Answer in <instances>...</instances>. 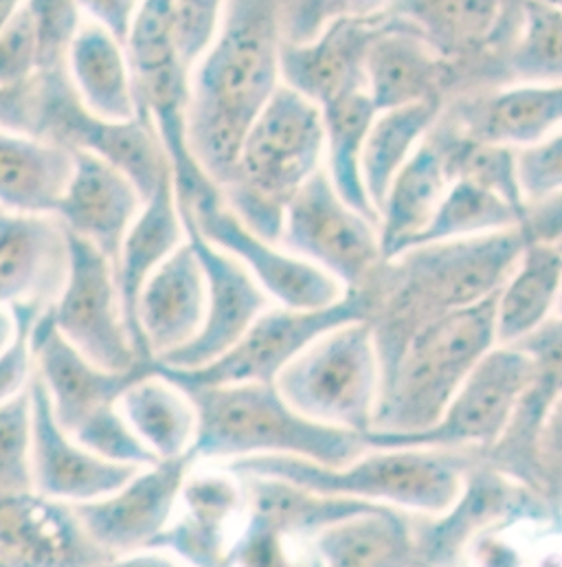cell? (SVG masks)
I'll return each instance as SVG.
<instances>
[{
  "mask_svg": "<svg viewBox=\"0 0 562 567\" xmlns=\"http://www.w3.org/2000/svg\"><path fill=\"white\" fill-rule=\"evenodd\" d=\"M281 24L283 0H227L211 44L189 73L187 142L218 189L281 84Z\"/></svg>",
  "mask_w": 562,
  "mask_h": 567,
  "instance_id": "obj_1",
  "label": "cell"
},
{
  "mask_svg": "<svg viewBox=\"0 0 562 567\" xmlns=\"http://www.w3.org/2000/svg\"><path fill=\"white\" fill-rule=\"evenodd\" d=\"M532 243V229L519 225L412 247L396 256L403 260L383 278V292L365 286L374 306H385L383 326L374 328L383 368L424 321L499 292Z\"/></svg>",
  "mask_w": 562,
  "mask_h": 567,
  "instance_id": "obj_2",
  "label": "cell"
},
{
  "mask_svg": "<svg viewBox=\"0 0 562 567\" xmlns=\"http://www.w3.org/2000/svg\"><path fill=\"white\" fill-rule=\"evenodd\" d=\"M196 410V460L294 455L345 466L367 451L363 433L321 425L294 412L275 383H178Z\"/></svg>",
  "mask_w": 562,
  "mask_h": 567,
  "instance_id": "obj_3",
  "label": "cell"
},
{
  "mask_svg": "<svg viewBox=\"0 0 562 567\" xmlns=\"http://www.w3.org/2000/svg\"><path fill=\"white\" fill-rule=\"evenodd\" d=\"M499 292L446 310L409 334L383 368L374 429L422 431L441 419L466 377L497 343Z\"/></svg>",
  "mask_w": 562,
  "mask_h": 567,
  "instance_id": "obj_4",
  "label": "cell"
},
{
  "mask_svg": "<svg viewBox=\"0 0 562 567\" xmlns=\"http://www.w3.org/2000/svg\"><path fill=\"white\" fill-rule=\"evenodd\" d=\"M323 154L321 109L281 82L251 126L220 196L251 231L278 243L288 203L321 169Z\"/></svg>",
  "mask_w": 562,
  "mask_h": 567,
  "instance_id": "obj_5",
  "label": "cell"
},
{
  "mask_svg": "<svg viewBox=\"0 0 562 567\" xmlns=\"http://www.w3.org/2000/svg\"><path fill=\"white\" fill-rule=\"evenodd\" d=\"M345 466L262 453L231 460L233 475L273 477L321 495L389 502L422 513H446L464 491L470 460L441 449H378Z\"/></svg>",
  "mask_w": 562,
  "mask_h": 567,
  "instance_id": "obj_6",
  "label": "cell"
},
{
  "mask_svg": "<svg viewBox=\"0 0 562 567\" xmlns=\"http://www.w3.org/2000/svg\"><path fill=\"white\" fill-rule=\"evenodd\" d=\"M283 401L321 425L374 429L383 363L370 319L341 323L310 341L275 379Z\"/></svg>",
  "mask_w": 562,
  "mask_h": 567,
  "instance_id": "obj_7",
  "label": "cell"
},
{
  "mask_svg": "<svg viewBox=\"0 0 562 567\" xmlns=\"http://www.w3.org/2000/svg\"><path fill=\"white\" fill-rule=\"evenodd\" d=\"M38 137L100 156L124 172L143 198L171 176L169 156L143 109L131 120H106L91 113L80 102L66 66L38 73Z\"/></svg>",
  "mask_w": 562,
  "mask_h": 567,
  "instance_id": "obj_8",
  "label": "cell"
},
{
  "mask_svg": "<svg viewBox=\"0 0 562 567\" xmlns=\"http://www.w3.org/2000/svg\"><path fill=\"white\" fill-rule=\"evenodd\" d=\"M534 377L532 359L517 346L490 350L455 392L435 425L422 431L363 433L367 449H492Z\"/></svg>",
  "mask_w": 562,
  "mask_h": 567,
  "instance_id": "obj_9",
  "label": "cell"
},
{
  "mask_svg": "<svg viewBox=\"0 0 562 567\" xmlns=\"http://www.w3.org/2000/svg\"><path fill=\"white\" fill-rule=\"evenodd\" d=\"M372 312L374 299L365 286L347 290L345 297L325 308H267L251 328L214 361L191 370L169 368L154 361V370L178 383H275L281 370L310 341L341 323L372 319Z\"/></svg>",
  "mask_w": 562,
  "mask_h": 567,
  "instance_id": "obj_10",
  "label": "cell"
},
{
  "mask_svg": "<svg viewBox=\"0 0 562 567\" xmlns=\"http://www.w3.org/2000/svg\"><path fill=\"white\" fill-rule=\"evenodd\" d=\"M278 243L347 290L363 288L383 258L376 223L336 194L325 169H316L288 203Z\"/></svg>",
  "mask_w": 562,
  "mask_h": 567,
  "instance_id": "obj_11",
  "label": "cell"
},
{
  "mask_svg": "<svg viewBox=\"0 0 562 567\" xmlns=\"http://www.w3.org/2000/svg\"><path fill=\"white\" fill-rule=\"evenodd\" d=\"M69 247L66 282L51 306L58 332L102 368H135L145 359L124 317L113 260L75 236H69Z\"/></svg>",
  "mask_w": 562,
  "mask_h": 567,
  "instance_id": "obj_12",
  "label": "cell"
},
{
  "mask_svg": "<svg viewBox=\"0 0 562 567\" xmlns=\"http://www.w3.org/2000/svg\"><path fill=\"white\" fill-rule=\"evenodd\" d=\"M194 464V451L171 460H158L140 466L117 491L71 506L91 542L113 564H122L145 553L167 528Z\"/></svg>",
  "mask_w": 562,
  "mask_h": 567,
  "instance_id": "obj_13",
  "label": "cell"
},
{
  "mask_svg": "<svg viewBox=\"0 0 562 567\" xmlns=\"http://www.w3.org/2000/svg\"><path fill=\"white\" fill-rule=\"evenodd\" d=\"M178 196V194H176ZM189 212L196 227L220 249L236 256L267 295L281 306L296 310L325 308L343 297V284L310 265L303 258L283 254L273 243L251 231L222 200L220 189L196 196L189 203L178 200Z\"/></svg>",
  "mask_w": 562,
  "mask_h": 567,
  "instance_id": "obj_14",
  "label": "cell"
},
{
  "mask_svg": "<svg viewBox=\"0 0 562 567\" xmlns=\"http://www.w3.org/2000/svg\"><path fill=\"white\" fill-rule=\"evenodd\" d=\"M180 216L185 223L187 240L205 271L207 315L200 332L183 348L158 359V363L191 370L227 352L269 308V295L236 256L220 249L200 234L185 207H180Z\"/></svg>",
  "mask_w": 562,
  "mask_h": 567,
  "instance_id": "obj_15",
  "label": "cell"
},
{
  "mask_svg": "<svg viewBox=\"0 0 562 567\" xmlns=\"http://www.w3.org/2000/svg\"><path fill=\"white\" fill-rule=\"evenodd\" d=\"M33 350L35 374L49 394L58 425L69 435L93 416L117 408L122 394L154 368V361H140L131 370H108L93 363L58 332L51 306L33 326Z\"/></svg>",
  "mask_w": 562,
  "mask_h": 567,
  "instance_id": "obj_16",
  "label": "cell"
},
{
  "mask_svg": "<svg viewBox=\"0 0 562 567\" xmlns=\"http://www.w3.org/2000/svg\"><path fill=\"white\" fill-rule=\"evenodd\" d=\"M66 502L35 491L0 495V567L111 566Z\"/></svg>",
  "mask_w": 562,
  "mask_h": 567,
  "instance_id": "obj_17",
  "label": "cell"
},
{
  "mask_svg": "<svg viewBox=\"0 0 562 567\" xmlns=\"http://www.w3.org/2000/svg\"><path fill=\"white\" fill-rule=\"evenodd\" d=\"M33 408V491L66 504L100 499L126 484L140 466L111 462L58 425L38 374L29 383Z\"/></svg>",
  "mask_w": 562,
  "mask_h": 567,
  "instance_id": "obj_18",
  "label": "cell"
},
{
  "mask_svg": "<svg viewBox=\"0 0 562 567\" xmlns=\"http://www.w3.org/2000/svg\"><path fill=\"white\" fill-rule=\"evenodd\" d=\"M381 27L372 18L334 20L310 40L281 42V82L319 109L367 91L365 58Z\"/></svg>",
  "mask_w": 562,
  "mask_h": 567,
  "instance_id": "obj_19",
  "label": "cell"
},
{
  "mask_svg": "<svg viewBox=\"0 0 562 567\" xmlns=\"http://www.w3.org/2000/svg\"><path fill=\"white\" fill-rule=\"evenodd\" d=\"M137 185L89 152H75L73 176L53 216L69 236L86 240L115 262L126 231L143 207Z\"/></svg>",
  "mask_w": 562,
  "mask_h": 567,
  "instance_id": "obj_20",
  "label": "cell"
},
{
  "mask_svg": "<svg viewBox=\"0 0 562 567\" xmlns=\"http://www.w3.org/2000/svg\"><path fill=\"white\" fill-rule=\"evenodd\" d=\"M69 234L55 216L0 209V301L53 306L66 282Z\"/></svg>",
  "mask_w": 562,
  "mask_h": 567,
  "instance_id": "obj_21",
  "label": "cell"
},
{
  "mask_svg": "<svg viewBox=\"0 0 562 567\" xmlns=\"http://www.w3.org/2000/svg\"><path fill=\"white\" fill-rule=\"evenodd\" d=\"M205 315V271L185 238L140 288L137 319L147 354L158 361L189 343L200 332Z\"/></svg>",
  "mask_w": 562,
  "mask_h": 567,
  "instance_id": "obj_22",
  "label": "cell"
},
{
  "mask_svg": "<svg viewBox=\"0 0 562 567\" xmlns=\"http://www.w3.org/2000/svg\"><path fill=\"white\" fill-rule=\"evenodd\" d=\"M178 504L183 513L149 544L189 566H225L227 524L242 504V491L233 473H207L185 480Z\"/></svg>",
  "mask_w": 562,
  "mask_h": 567,
  "instance_id": "obj_23",
  "label": "cell"
},
{
  "mask_svg": "<svg viewBox=\"0 0 562 567\" xmlns=\"http://www.w3.org/2000/svg\"><path fill=\"white\" fill-rule=\"evenodd\" d=\"M185 223L178 207L174 176L163 181L158 189L143 200L139 216L131 225L113 262L124 317L135 337L140 359L154 361L140 339L137 303L147 278L185 243Z\"/></svg>",
  "mask_w": 562,
  "mask_h": 567,
  "instance_id": "obj_24",
  "label": "cell"
},
{
  "mask_svg": "<svg viewBox=\"0 0 562 567\" xmlns=\"http://www.w3.org/2000/svg\"><path fill=\"white\" fill-rule=\"evenodd\" d=\"M461 137L479 143L525 147L562 126V84L514 82L508 89L459 109Z\"/></svg>",
  "mask_w": 562,
  "mask_h": 567,
  "instance_id": "obj_25",
  "label": "cell"
},
{
  "mask_svg": "<svg viewBox=\"0 0 562 567\" xmlns=\"http://www.w3.org/2000/svg\"><path fill=\"white\" fill-rule=\"evenodd\" d=\"M444 78L446 58L418 31L403 22L381 24L365 58V84L376 111L439 97Z\"/></svg>",
  "mask_w": 562,
  "mask_h": 567,
  "instance_id": "obj_26",
  "label": "cell"
},
{
  "mask_svg": "<svg viewBox=\"0 0 562 567\" xmlns=\"http://www.w3.org/2000/svg\"><path fill=\"white\" fill-rule=\"evenodd\" d=\"M73 167L75 152L71 147L0 128V209L53 216Z\"/></svg>",
  "mask_w": 562,
  "mask_h": 567,
  "instance_id": "obj_27",
  "label": "cell"
},
{
  "mask_svg": "<svg viewBox=\"0 0 562 567\" xmlns=\"http://www.w3.org/2000/svg\"><path fill=\"white\" fill-rule=\"evenodd\" d=\"M66 73L80 102L106 120L137 115L135 80L126 44L93 20H84L69 55Z\"/></svg>",
  "mask_w": 562,
  "mask_h": 567,
  "instance_id": "obj_28",
  "label": "cell"
},
{
  "mask_svg": "<svg viewBox=\"0 0 562 567\" xmlns=\"http://www.w3.org/2000/svg\"><path fill=\"white\" fill-rule=\"evenodd\" d=\"M450 183L444 145L424 140L400 167L381 209V254L394 260L430 223Z\"/></svg>",
  "mask_w": 562,
  "mask_h": 567,
  "instance_id": "obj_29",
  "label": "cell"
},
{
  "mask_svg": "<svg viewBox=\"0 0 562 567\" xmlns=\"http://www.w3.org/2000/svg\"><path fill=\"white\" fill-rule=\"evenodd\" d=\"M387 9L446 60L483 49L503 33L499 0H389Z\"/></svg>",
  "mask_w": 562,
  "mask_h": 567,
  "instance_id": "obj_30",
  "label": "cell"
},
{
  "mask_svg": "<svg viewBox=\"0 0 562 567\" xmlns=\"http://www.w3.org/2000/svg\"><path fill=\"white\" fill-rule=\"evenodd\" d=\"M464 495L450 506L452 513L433 524L416 544V559L424 564H450L475 530L528 506L525 493L510 486L495 471H472L464 482Z\"/></svg>",
  "mask_w": 562,
  "mask_h": 567,
  "instance_id": "obj_31",
  "label": "cell"
},
{
  "mask_svg": "<svg viewBox=\"0 0 562 567\" xmlns=\"http://www.w3.org/2000/svg\"><path fill=\"white\" fill-rule=\"evenodd\" d=\"M441 97H428L414 104L376 111L361 150V176L365 192L381 216L392 181L409 156L437 124Z\"/></svg>",
  "mask_w": 562,
  "mask_h": 567,
  "instance_id": "obj_32",
  "label": "cell"
},
{
  "mask_svg": "<svg viewBox=\"0 0 562 567\" xmlns=\"http://www.w3.org/2000/svg\"><path fill=\"white\" fill-rule=\"evenodd\" d=\"M119 410L158 460H171L191 451L196 437L194 403L185 390L154 368L122 394Z\"/></svg>",
  "mask_w": 562,
  "mask_h": 567,
  "instance_id": "obj_33",
  "label": "cell"
},
{
  "mask_svg": "<svg viewBox=\"0 0 562 567\" xmlns=\"http://www.w3.org/2000/svg\"><path fill=\"white\" fill-rule=\"evenodd\" d=\"M316 548L330 566H403L416 559L407 522L381 504L319 530Z\"/></svg>",
  "mask_w": 562,
  "mask_h": 567,
  "instance_id": "obj_34",
  "label": "cell"
},
{
  "mask_svg": "<svg viewBox=\"0 0 562 567\" xmlns=\"http://www.w3.org/2000/svg\"><path fill=\"white\" fill-rule=\"evenodd\" d=\"M562 256L550 243H532L497 301V343L510 346L537 330L556 306Z\"/></svg>",
  "mask_w": 562,
  "mask_h": 567,
  "instance_id": "obj_35",
  "label": "cell"
},
{
  "mask_svg": "<svg viewBox=\"0 0 562 567\" xmlns=\"http://www.w3.org/2000/svg\"><path fill=\"white\" fill-rule=\"evenodd\" d=\"M325 131L327 176L336 194L372 223H381L361 176V150L376 106L367 91L345 95L321 109Z\"/></svg>",
  "mask_w": 562,
  "mask_h": 567,
  "instance_id": "obj_36",
  "label": "cell"
},
{
  "mask_svg": "<svg viewBox=\"0 0 562 567\" xmlns=\"http://www.w3.org/2000/svg\"><path fill=\"white\" fill-rule=\"evenodd\" d=\"M452 181L455 183L450 189H446L430 223L407 245V249L441 240L503 231L525 223V218L497 192L470 178Z\"/></svg>",
  "mask_w": 562,
  "mask_h": 567,
  "instance_id": "obj_37",
  "label": "cell"
},
{
  "mask_svg": "<svg viewBox=\"0 0 562 567\" xmlns=\"http://www.w3.org/2000/svg\"><path fill=\"white\" fill-rule=\"evenodd\" d=\"M519 24V38L508 55L512 80L562 84V9L528 0Z\"/></svg>",
  "mask_w": 562,
  "mask_h": 567,
  "instance_id": "obj_38",
  "label": "cell"
},
{
  "mask_svg": "<svg viewBox=\"0 0 562 567\" xmlns=\"http://www.w3.org/2000/svg\"><path fill=\"white\" fill-rule=\"evenodd\" d=\"M33 408L29 388L0 403V495L33 491Z\"/></svg>",
  "mask_w": 562,
  "mask_h": 567,
  "instance_id": "obj_39",
  "label": "cell"
},
{
  "mask_svg": "<svg viewBox=\"0 0 562 567\" xmlns=\"http://www.w3.org/2000/svg\"><path fill=\"white\" fill-rule=\"evenodd\" d=\"M24 7L38 42V73L66 66L69 49L84 24L77 0H27Z\"/></svg>",
  "mask_w": 562,
  "mask_h": 567,
  "instance_id": "obj_40",
  "label": "cell"
},
{
  "mask_svg": "<svg viewBox=\"0 0 562 567\" xmlns=\"http://www.w3.org/2000/svg\"><path fill=\"white\" fill-rule=\"evenodd\" d=\"M227 0H174L167 18V38L178 62L191 73L198 58L211 44Z\"/></svg>",
  "mask_w": 562,
  "mask_h": 567,
  "instance_id": "obj_41",
  "label": "cell"
},
{
  "mask_svg": "<svg viewBox=\"0 0 562 567\" xmlns=\"http://www.w3.org/2000/svg\"><path fill=\"white\" fill-rule=\"evenodd\" d=\"M71 435L82 446L111 462L133 466H149L158 462V457L140 442L133 426L128 425L119 405L93 416Z\"/></svg>",
  "mask_w": 562,
  "mask_h": 567,
  "instance_id": "obj_42",
  "label": "cell"
},
{
  "mask_svg": "<svg viewBox=\"0 0 562 567\" xmlns=\"http://www.w3.org/2000/svg\"><path fill=\"white\" fill-rule=\"evenodd\" d=\"M15 315V334L11 343L0 352V403L22 394L35 374L33 326L46 310L35 303L11 306Z\"/></svg>",
  "mask_w": 562,
  "mask_h": 567,
  "instance_id": "obj_43",
  "label": "cell"
},
{
  "mask_svg": "<svg viewBox=\"0 0 562 567\" xmlns=\"http://www.w3.org/2000/svg\"><path fill=\"white\" fill-rule=\"evenodd\" d=\"M517 176L523 198L541 203L562 192V135L521 147L517 154Z\"/></svg>",
  "mask_w": 562,
  "mask_h": 567,
  "instance_id": "obj_44",
  "label": "cell"
},
{
  "mask_svg": "<svg viewBox=\"0 0 562 567\" xmlns=\"http://www.w3.org/2000/svg\"><path fill=\"white\" fill-rule=\"evenodd\" d=\"M389 0H299L288 20L285 40H310L334 20L374 18Z\"/></svg>",
  "mask_w": 562,
  "mask_h": 567,
  "instance_id": "obj_45",
  "label": "cell"
},
{
  "mask_svg": "<svg viewBox=\"0 0 562 567\" xmlns=\"http://www.w3.org/2000/svg\"><path fill=\"white\" fill-rule=\"evenodd\" d=\"M38 75V42L27 7L0 33V86L29 82Z\"/></svg>",
  "mask_w": 562,
  "mask_h": 567,
  "instance_id": "obj_46",
  "label": "cell"
},
{
  "mask_svg": "<svg viewBox=\"0 0 562 567\" xmlns=\"http://www.w3.org/2000/svg\"><path fill=\"white\" fill-rule=\"evenodd\" d=\"M534 363V374L562 392V319H545L537 330L514 341Z\"/></svg>",
  "mask_w": 562,
  "mask_h": 567,
  "instance_id": "obj_47",
  "label": "cell"
},
{
  "mask_svg": "<svg viewBox=\"0 0 562 567\" xmlns=\"http://www.w3.org/2000/svg\"><path fill=\"white\" fill-rule=\"evenodd\" d=\"M38 75L22 84L0 86V128L38 135Z\"/></svg>",
  "mask_w": 562,
  "mask_h": 567,
  "instance_id": "obj_48",
  "label": "cell"
},
{
  "mask_svg": "<svg viewBox=\"0 0 562 567\" xmlns=\"http://www.w3.org/2000/svg\"><path fill=\"white\" fill-rule=\"evenodd\" d=\"M143 0H77L82 13L126 44Z\"/></svg>",
  "mask_w": 562,
  "mask_h": 567,
  "instance_id": "obj_49",
  "label": "cell"
},
{
  "mask_svg": "<svg viewBox=\"0 0 562 567\" xmlns=\"http://www.w3.org/2000/svg\"><path fill=\"white\" fill-rule=\"evenodd\" d=\"M537 462L541 482L545 477L562 475V394L554 399L543 416L537 435Z\"/></svg>",
  "mask_w": 562,
  "mask_h": 567,
  "instance_id": "obj_50",
  "label": "cell"
},
{
  "mask_svg": "<svg viewBox=\"0 0 562 567\" xmlns=\"http://www.w3.org/2000/svg\"><path fill=\"white\" fill-rule=\"evenodd\" d=\"M13 334H15V315L11 306L0 301V352L11 343Z\"/></svg>",
  "mask_w": 562,
  "mask_h": 567,
  "instance_id": "obj_51",
  "label": "cell"
},
{
  "mask_svg": "<svg viewBox=\"0 0 562 567\" xmlns=\"http://www.w3.org/2000/svg\"><path fill=\"white\" fill-rule=\"evenodd\" d=\"M27 0H0V33L20 13Z\"/></svg>",
  "mask_w": 562,
  "mask_h": 567,
  "instance_id": "obj_52",
  "label": "cell"
},
{
  "mask_svg": "<svg viewBox=\"0 0 562 567\" xmlns=\"http://www.w3.org/2000/svg\"><path fill=\"white\" fill-rule=\"evenodd\" d=\"M501 2V9H503V31L510 27V18L512 16H521V9L528 0H499Z\"/></svg>",
  "mask_w": 562,
  "mask_h": 567,
  "instance_id": "obj_53",
  "label": "cell"
},
{
  "mask_svg": "<svg viewBox=\"0 0 562 567\" xmlns=\"http://www.w3.org/2000/svg\"><path fill=\"white\" fill-rule=\"evenodd\" d=\"M556 306H559V315H561V319H562V284H561V292H559V299H556Z\"/></svg>",
  "mask_w": 562,
  "mask_h": 567,
  "instance_id": "obj_54",
  "label": "cell"
},
{
  "mask_svg": "<svg viewBox=\"0 0 562 567\" xmlns=\"http://www.w3.org/2000/svg\"><path fill=\"white\" fill-rule=\"evenodd\" d=\"M543 2H548V4H552V7H559V9H562V0H543Z\"/></svg>",
  "mask_w": 562,
  "mask_h": 567,
  "instance_id": "obj_55",
  "label": "cell"
},
{
  "mask_svg": "<svg viewBox=\"0 0 562 567\" xmlns=\"http://www.w3.org/2000/svg\"><path fill=\"white\" fill-rule=\"evenodd\" d=\"M554 247H556V249H559V254H561V256H562V236H561V238H559V240H556V243H554Z\"/></svg>",
  "mask_w": 562,
  "mask_h": 567,
  "instance_id": "obj_56",
  "label": "cell"
}]
</instances>
